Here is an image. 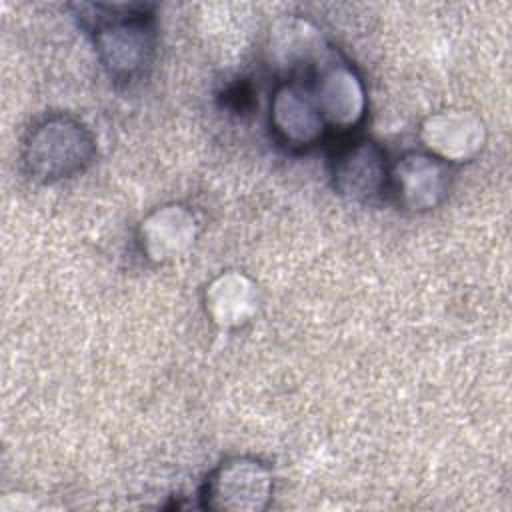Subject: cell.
Returning <instances> with one entry per match:
<instances>
[{"label":"cell","mask_w":512,"mask_h":512,"mask_svg":"<svg viewBox=\"0 0 512 512\" xmlns=\"http://www.w3.org/2000/svg\"><path fill=\"white\" fill-rule=\"evenodd\" d=\"M80 24L94 36L104 70L116 80L144 74L156 56L154 6L150 4H74Z\"/></svg>","instance_id":"6da1fadb"},{"label":"cell","mask_w":512,"mask_h":512,"mask_svg":"<svg viewBox=\"0 0 512 512\" xmlns=\"http://www.w3.org/2000/svg\"><path fill=\"white\" fill-rule=\"evenodd\" d=\"M96 158L92 132L74 116L50 114L36 122L22 144V166L40 184H54L84 172Z\"/></svg>","instance_id":"7a4b0ae2"},{"label":"cell","mask_w":512,"mask_h":512,"mask_svg":"<svg viewBox=\"0 0 512 512\" xmlns=\"http://www.w3.org/2000/svg\"><path fill=\"white\" fill-rule=\"evenodd\" d=\"M274 494V474L254 456H232L204 480L202 506L214 512H262Z\"/></svg>","instance_id":"3957f363"},{"label":"cell","mask_w":512,"mask_h":512,"mask_svg":"<svg viewBox=\"0 0 512 512\" xmlns=\"http://www.w3.org/2000/svg\"><path fill=\"white\" fill-rule=\"evenodd\" d=\"M322 118L332 128H354L366 116V88L358 72L336 52H330L316 68L310 84Z\"/></svg>","instance_id":"277c9868"},{"label":"cell","mask_w":512,"mask_h":512,"mask_svg":"<svg viewBox=\"0 0 512 512\" xmlns=\"http://www.w3.org/2000/svg\"><path fill=\"white\" fill-rule=\"evenodd\" d=\"M388 186L402 210L422 214L438 208L448 198L452 188V170L450 164L426 150H412L402 154L390 166Z\"/></svg>","instance_id":"5b68a950"},{"label":"cell","mask_w":512,"mask_h":512,"mask_svg":"<svg viewBox=\"0 0 512 512\" xmlns=\"http://www.w3.org/2000/svg\"><path fill=\"white\" fill-rule=\"evenodd\" d=\"M390 166L384 148L370 138L340 146L330 162V178L338 196L350 202H372L388 188Z\"/></svg>","instance_id":"8992f818"},{"label":"cell","mask_w":512,"mask_h":512,"mask_svg":"<svg viewBox=\"0 0 512 512\" xmlns=\"http://www.w3.org/2000/svg\"><path fill=\"white\" fill-rule=\"evenodd\" d=\"M270 128L276 138L294 150L312 148L328 130L312 96L310 84L298 78L282 80L270 98Z\"/></svg>","instance_id":"52a82bcc"},{"label":"cell","mask_w":512,"mask_h":512,"mask_svg":"<svg viewBox=\"0 0 512 512\" xmlns=\"http://www.w3.org/2000/svg\"><path fill=\"white\" fill-rule=\"evenodd\" d=\"M418 136L428 154L446 164H460L482 152L486 126L474 112L440 110L422 120Z\"/></svg>","instance_id":"ba28073f"},{"label":"cell","mask_w":512,"mask_h":512,"mask_svg":"<svg viewBox=\"0 0 512 512\" xmlns=\"http://www.w3.org/2000/svg\"><path fill=\"white\" fill-rule=\"evenodd\" d=\"M200 224L184 204H164L144 216L138 226V246L146 260L166 264L182 258L196 242Z\"/></svg>","instance_id":"9c48e42d"},{"label":"cell","mask_w":512,"mask_h":512,"mask_svg":"<svg viewBox=\"0 0 512 512\" xmlns=\"http://www.w3.org/2000/svg\"><path fill=\"white\" fill-rule=\"evenodd\" d=\"M260 308L256 282L238 270H226L214 276L204 288V310L212 324L232 330L248 324Z\"/></svg>","instance_id":"30bf717a"}]
</instances>
